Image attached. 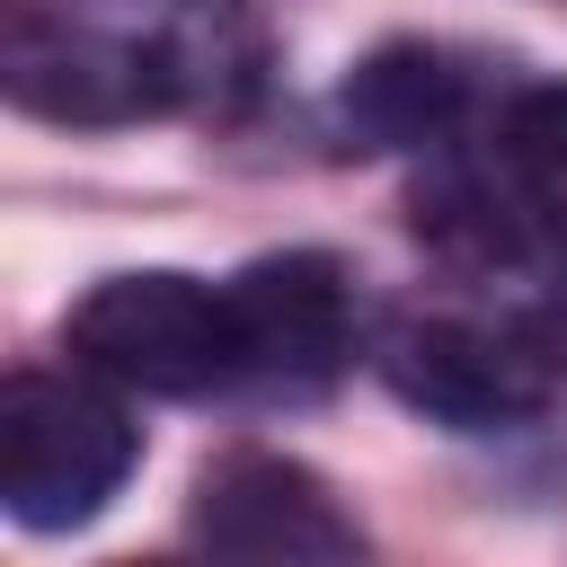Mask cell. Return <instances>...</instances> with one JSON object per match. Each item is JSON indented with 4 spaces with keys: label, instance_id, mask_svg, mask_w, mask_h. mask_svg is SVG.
<instances>
[{
    "label": "cell",
    "instance_id": "4",
    "mask_svg": "<svg viewBox=\"0 0 567 567\" xmlns=\"http://www.w3.org/2000/svg\"><path fill=\"white\" fill-rule=\"evenodd\" d=\"M558 177L523 168L505 142H487L478 159L470 151H443L416 186H408V230L425 257H443L452 275H558L567 266V213L549 195Z\"/></svg>",
    "mask_w": 567,
    "mask_h": 567
},
{
    "label": "cell",
    "instance_id": "5",
    "mask_svg": "<svg viewBox=\"0 0 567 567\" xmlns=\"http://www.w3.org/2000/svg\"><path fill=\"white\" fill-rule=\"evenodd\" d=\"M0 89L44 124H133L168 115V62L151 35L80 27L44 0H0Z\"/></svg>",
    "mask_w": 567,
    "mask_h": 567
},
{
    "label": "cell",
    "instance_id": "3",
    "mask_svg": "<svg viewBox=\"0 0 567 567\" xmlns=\"http://www.w3.org/2000/svg\"><path fill=\"white\" fill-rule=\"evenodd\" d=\"M381 381L399 408L452 434H514L549 416L558 399V354L540 328H487V319H399L372 346Z\"/></svg>",
    "mask_w": 567,
    "mask_h": 567
},
{
    "label": "cell",
    "instance_id": "2",
    "mask_svg": "<svg viewBox=\"0 0 567 567\" xmlns=\"http://www.w3.org/2000/svg\"><path fill=\"white\" fill-rule=\"evenodd\" d=\"M142 425L106 390V372H9L0 390V505L27 532H80L133 478Z\"/></svg>",
    "mask_w": 567,
    "mask_h": 567
},
{
    "label": "cell",
    "instance_id": "8",
    "mask_svg": "<svg viewBox=\"0 0 567 567\" xmlns=\"http://www.w3.org/2000/svg\"><path fill=\"white\" fill-rule=\"evenodd\" d=\"M337 115L363 151H443L470 115V71L425 44V35H399V44H372L346 89H337Z\"/></svg>",
    "mask_w": 567,
    "mask_h": 567
},
{
    "label": "cell",
    "instance_id": "7",
    "mask_svg": "<svg viewBox=\"0 0 567 567\" xmlns=\"http://www.w3.org/2000/svg\"><path fill=\"white\" fill-rule=\"evenodd\" d=\"M230 310H239V354H248L257 390L310 399L354 363L363 310H354V275L328 248H284V257L239 266L230 275Z\"/></svg>",
    "mask_w": 567,
    "mask_h": 567
},
{
    "label": "cell",
    "instance_id": "9",
    "mask_svg": "<svg viewBox=\"0 0 567 567\" xmlns=\"http://www.w3.org/2000/svg\"><path fill=\"white\" fill-rule=\"evenodd\" d=\"M487 142H505L523 168H540V177H567V80H532V89H514L505 106H496V133Z\"/></svg>",
    "mask_w": 567,
    "mask_h": 567
},
{
    "label": "cell",
    "instance_id": "6",
    "mask_svg": "<svg viewBox=\"0 0 567 567\" xmlns=\"http://www.w3.org/2000/svg\"><path fill=\"white\" fill-rule=\"evenodd\" d=\"M186 532L213 558H257V567H301V558H363V523L337 505V487L292 461V452H221L195 478Z\"/></svg>",
    "mask_w": 567,
    "mask_h": 567
},
{
    "label": "cell",
    "instance_id": "1",
    "mask_svg": "<svg viewBox=\"0 0 567 567\" xmlns=\"http://www.w3.org/2000/svg\"><path fill=\"white\" fill-rule=\"evenodd\" d=\"M62 346L71 363L106 372L115 390H151V399H213L248 381L230 284H204L177 266H133V275L89 284L62 319Z\"/></svg>",
    "mask_w": 567,
    "mask_h": 567
}]
</instances>
